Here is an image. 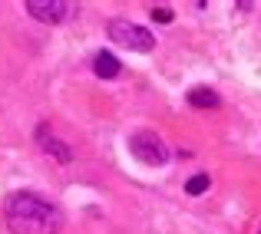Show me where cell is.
<instances>
[{
    "mask_svg": "<svg viewBox=\"0 0 261 234\" xmlns=\"http://www.w3.org/2000/svg\"><path fill=\"white\" fill-rule=\"evenodd\" d=\"M258 234H261V228H258Z\"/></svg>",
    "mask_w": 261,
    "mask_h": 234,
    "instance_id": "30bf717a",
    "label": "cell"
},
{
    "mask_svg": "<svg viewBox=\"0 0 261 234\" xmlns=\"http://www.w3.org/2000/svg\"><path fill=\"white\" fill-rule=\"evenodd\" d=\"M152 20H159V23H169V20H172V10H166V7H152Z\"/></svg>",
    "mask_w": 261,
    "mask_h": 234,
    "instance_id": "9c48e42d",
    "label": "cell"
},
{
    "mask_svg": "<svg viewBox=\"0 0 261 234\" xmlns=\"http://www.w3.org/2000/svg\"><path fill=\"white\" fill-rule=\"evenodd\" d=\"M189 106H195V109H218L222 106V99H218V93L215 89H208V86H195V89H189Z\"/></svg>",
    "mask_w": 261,
    "mask_h": 234,
    "instance_id": "8992f818",
    "label": "cell"
},
{
    "mask_svg": "<svg viewBox=\"0 0 261 234\" xmlns=\"http://www.w3.org/2000/svg\"><path fill=\"white\" fill-rule=\"evenodd\" d=\"M129 155L136 162L149 165V168H162L169 162V145L162 142L159 132H149V129H139V132L129 135Z\"/></svg>",
    "mask_w": 261,
    "mask_h": 234,
    "instance_id": "7a4b0ae2",
    "label": "cell"
},
{
    "mask_svg": "<svg viewBox=\"0 0 261 234\" xmlns=\"http://www.w3.org/2000/svg\"><path fill=\"white\" fill-rule=\"evenodd\" d=\"M119 70H122V66H119V60H116L113 53H96V56H93V73L99 79H116Z\"/></svg>",
    "mask_w": 261,
    "mask_h": 234,
    "instance_id": "52a82bcc",
    "label": "cell"
},
{
    "mask_svg": "<svg viewBox=\"0 0 261 234\" xmlns=\"http://www.w3.org/2000/svg\"><path fill=\"white\" fill-rule=\"evenodd\" d=\"M27 13H30L33 20H40V23H60V20L70 17L73 4L70 0H27Z\"/></svg>",
    "mask_w": 261,
    "mask_h": 234,
    "instance_id": "277c9868",
    "label": "cell"
},
{
    "mask_svg": "<svg viewBox=\"0 0 261 234\" xmlns=\"http://www.w3.org/2000/svg\"><path fill=\"white\" fill-rule=\"evenodd\" d=\"M185 191H189L192 198H198L202 191H208V175H205V171H202V175H192L189 182H185Z\"/></svg>",
    "mask_w": 261,
    "mask_h": 234,
    "instance_id": "ba28073f",
    "label": "cell"
},
{
    "mask_svg": "<svg viewBox=\"0 0 261 234\" xmlns=\"http://www.w3.org/2000/svg\"><path fill=\"white\" fill-rule=\"evenodd\" d=\"M37 145L43 149V152L50 155L57 165H70V162H73L70 145H63V142H60V139H57V135H53L46 126H40V129H37Z\"/></svg>",
    "mask_w": 261,
    "mask_h": 234,
    "instance_id": "5b68a950",
    "label": "cell"
},
{
    "mask_svg": "<svg viewBox=\"0 0 261 234\" xmlns=\"http://www.w3.org/2000/svg\"><path fill=\"white\" fill-rule=\"evenodd\" d=\"M109 40L119 46H126V50L133 53H149L155 46V33H149L146 26L139 23H129V20H109Z\"/></svg>",
    "mask_w": 261,
    "mask_h": 234,
    "instance_id": "3957f363",
    "label": "cell"
},
{
    "mask_svg": "<svg viewBox=\"0 0 261 234\" xmlns=\"http://www.w3.org/2000/svg\"><path fill=\"white\" fill-rule=\"evenodd\" d=\"M4 221L10 234H57L63 228V211L37 191H10L4 201Z\"/></svg>",
    "mask_w": 261,
    "mask_h": 234,
    "instance_id": "6da1fadb",
    "label": "cell"
}]
</instances>
